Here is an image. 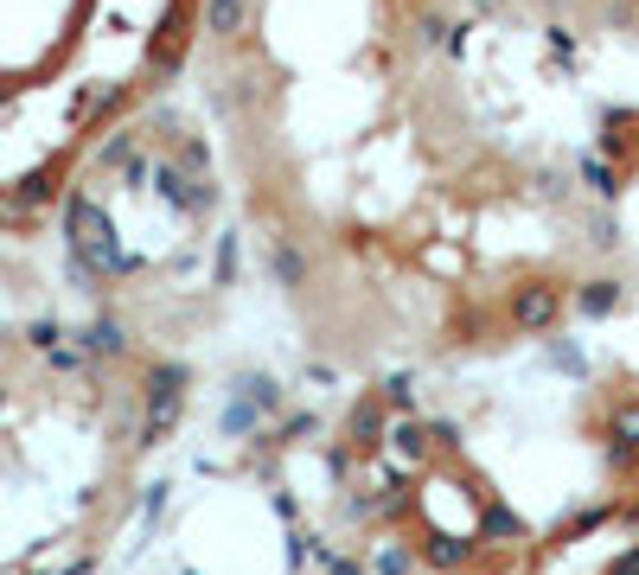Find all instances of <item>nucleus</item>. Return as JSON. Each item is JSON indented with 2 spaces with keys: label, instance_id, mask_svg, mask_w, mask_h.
I'll return each mask as SVG.
<instances>
[{
  "label": "nucleus",
  "instance_id": "15",
  "mask_svg": "<svg viewBox=\"0 0 639 575\" xmlns=\"http://www.w3.org/2000/svg\"><path fill=\"white\" fill-rule=\"evenodd\" d=\"M550 371H563V378H589V358H582V345H569V340H550Z\"/></svg>",
  "mask_w": 639,
  "mask_h": 575
},
{
  "label": "nucleus",
  "instance_id": "7",
  "mask_svg": "<svg viewBox=\"0 0 639 575\" xmlns=\"http://www.w3.org/2000/svg\"><path fill=\"white\" fill-rule=\"evenodd\" d=\"M384 455H397V467H403V473H415V467H429V460H435V441H429V422H422V416H403L397 428H390Z\"/></svg>",
  "mask_w": 639,
  "mask_h": 575
},
{
  "label": "nucleus",
  "instance_id": "1",
  "mask_svg": "<svg viewBox=\"0 0 639 575\" xmlns=\"http://www.w3.org/2000/svg\"><path fill=\"white\" fill-rule=\"evenodd\" d=\"M563 281H550V275H525V281H512L505 288V326L512 333H530V340H544V333H557L563 326Z\"/></svg>",
  "mask_w": 639,
  "mask_h": 575
},
{
  "label": "nucleus",
  "instance_id": "5",
  "mask_svg": "<svg viewBox=\"0 0 639 575\" xmlns=\"http://www.w3.org/2000/svg\"><path fill=\"white\" fill-rule=\"evenodd\" d=\"M602 441H607V467H614V473H634L639 467V396H627V403L607 410Z\"/></svg>",
  "mask_w": 639,
  "mask_h": 575
},
{
  "label": "nucleus",
  "instance_id": "6",
  "mask_svg": "<svg viewBox=\"0 0 639 575\" xmlns=\"http://www.w3.org/2000/svg\"><path fill=\"white\" fill-rule=\"evenodd\" d=\"M473 537H480V543H492V550H518L530 531H525V518H518L512 505L487 498V505H480V518H473Z\"/></svg>",
  "mask_w": 639,
  "mask_h": 575
},
{
  "label": "nucleus",
  "instance_id": "3",
  "mask_svg": "<svg viewBox=\"0 0 639 575\" xmlns=\"http://www.w3.org/2000/svg\"><path fill=\"white\" fill-rule=\"evenodd\" d=\"M415 563H422V570H435V575H467V570H480V537H473V531H442V525H429V518H422Z\"/></svg>",
  "mask_w": 639,
  "mask_h": 575
},
{
  "label": "nucleus",
  "instance_id": "20",
  "mask_svg": "<svg viewBox=\"0 0 639 575\" xmlns=\"http://www.w3.org/2000/svg\"><path fill=\"white\" fill-rule=\"evenodd\" d=\"M602 575H639V543H634V550H620V556H614Z\"/></svg>",
  "mask_w": 639,
  "mask_h": 575
},
{
  "label": "nucleus",
  "instance_id": "18",
  "mask_svg": "<svg viewBox=\"0 0 639 575\" xmlns=\"http://www.w3.org/2000/svg\"><path fill=\"white\" fill-rule=\"evenodd\" d=\"M429 441H435V460H454L460 455V422H429Z\"/></svg>",
  "mask_w": 639,
  "mask_h": 575
},
{
  "label": "nucleus",
  "instance_id": "19",
  "mask_svg": "<svg viewBox=\"0 0 639 575\" xmlns=\"http://www.w3.org/2000/svg\"><path fill=\"white\" fill-rule=\"evenodd\" d=\"M301 435H313V416H307V410H295V416L282 422V435H269V441H275V448H295Z\"/></svg>",
  "mask_w": 639,
  "mask_h": 575
},
{
  "label": "nucleus",
  "instance_id": "4",
  "mask_svg": "<svg viewBox=\"0 0 639 575\" xmlns=\"http://www.w3.org/2000/svg\"><path fill=\"white\" fill-rule=\"evenodd\" d=\"M339 441H345L358 460L384 455V441H390V403H384V390H365V396L352 403V416H345V435H339Z\"/></svg>",
  "mask_w": 639,
  "mask_h": 575
},
{
  "label": "nucleus",
  "instance_id": "11",
  "mask_svg": "<svg viewBox=\"0 0 639 575\" xmlns=\"http://www.w3.org/2000/svg\"><path fill=\"white\" fill-rule=\"evenodd\" d=\"M218 435H230V441H237V435H263V410H256L250 396H230L225 416H218Z\"/></svg>",
  "mask_w": 639,
  "mask_h": 575
},
{
  "label": "nucleus",
  "instance_id": "8",
  "mask_svg": "<svg viewBox=\"0 0 639 575\" xmlns=\"http://www.w3.org/2000/svg\"><path fill=\"white\" fill-rule=\"evenodd\" d=\"M575 180H582V186L595 192L602 205H614V198L627 192V173H620V166H614L607 153H582V160H575Z\"/></svg>",
  "mask_w": 639,
  "mask_h": 575
},
{
  "label": "nucleus",
  "instance_id": "2",
  "mask_svg": "<svg viewBox=\"0 0 639 575\" xmlns=\"http://www.w3.org/2000/svg\"><path fill=\"white\" fill-rule=\"evenodd\" d=\"M186 410V365H153L148 371V422H141V441L135 448H153L173 435V422Z\"/></svg>",
  "mask_w": 639,
  "mask_h": 575
},
{
  "label": "nucleus",
  "instance_id": "12",
  "mask_svg": "<svg viewBox=\"0 0 639 575\" xmlns=\"http://www.w3.org/2000/svg\"><path fill=\"white\" fill-rule=\"evenodd\" d=\"M237 396H250V403L263 410V422H269V416H282V383L263 378V371H243V378H237Z\"/></svg>",
  "mask_w": 639,
  "mask_h": 575
},
{
  "label": "nucleus",
  "instance_id": "17",
  "mask_svg": "<svg viewBox=\"0 0 639 575\" xmlns=\"http://www.w3.org/2000/svg\"><path fill=\"white\" fill-rule=\"evenodd\" d=\"M384 403H390L397 416H415V378L410 371H397V378L384 383Z\"/></svg>",
  "mask_w": 639,
  "mask_h": 575
},
{
  "label": "nucleus",
  "instance_id": "14",
  "mask_svg": "<svg viewBox=\"0 0 639 575\" xmlns=\"http://www.w3.org/2000/svg\"><path fill=\"white\" fill-rule=\"evenodd\" d=\"M83 345H90L96 358H122V352H128V333H122L115 320H96V326L83 333Z\"/></svg>",
  "mask_w": 639,
  "mask_h": 575
},
{
  "label": "nucleus",
  "instance_id": "9",
  "mask_svg": "<svg viewBox=\"0 0 639 575\" xmlns=\"http://www.w3.org/2000/svg\"><path fill=\"white\" fill-rule=\"evenodd\" d=\"M620 301H627V281H614V275H595V281L575 288V313L582 320H607V313H620Z\"/></svg>",
  "mask_w": 639,
  "mask_h": 575
},
{
  "label": "nucleus",
  "instance_id": "13",
  "mask_svg": "<svg viewBox=\"0 0 639 575\" xmlns=\"http://www.w3.org/2000/svg\"><path fill=\"white\" fill-rule=\"evenodd\" d=\"M243 20H250V0H205V26L218 38H237Z\"/></svg>",
  "mask_w": 639,
  "mask_h": 575
},
{
  "label": "nucleus",
  "instance_id": "16",
  "mask_svg": "<svg viewBox=\"0 0 639 575\" xmlns=\"http://www.w3.org/2000/svg\"><path fill=\"white\" fill-rule=\"evenodd\" d=\"M410 570H415V543H384L372 563V575H410Z\"/></svg>",
  "mask_w": 639,
  "mask_h": 575
},
{
  "label": "nucleus",
  "instance_id": "10",
  "mask_svg": "<svg viewBox=\"0 0 639 575\" xmlns=\"http://www.w3.org/2000/svg\"><path fill=\"white\" fill-rule=\"evenodd\" d=\"M269 275H275V288L295 295V288H307V256L295 243H275V250H269Z\"/></svg>",
  "mask_w": 639,
  "mask_h": 575
}]
</instances>
